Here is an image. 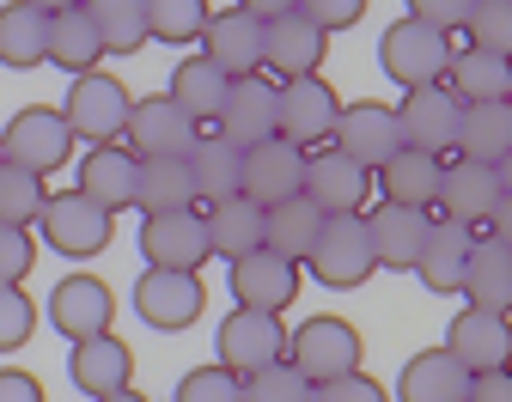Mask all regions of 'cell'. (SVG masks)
I'll use <instances>...</instances> for the list:
<instances>
[{"label":"cell","mask_w":512,"mask_h":402,"mask_svg":"<svg viewBox=\"0 0 512 402\" xmlns=\"http://www.w3.org/2000/svg\"><path fill=\"white\" fill-rule=\"evenodd\" d=\"M458 43L452 31H439L427 19H397L391 31L378 37V67H384V80L415 92V86H439L445 80V67H452Z\"/></svg>","instance_id":"cell-1"},{"label":"cell","mask_w":512,"mask_h":402,"mask_svg":"<svg viewBox=\"0 0 512 402\" xmlns=\"http://www.w3.org/2000/svg\"><path fill=\"white\" fill-rule=\"evenodd\" d=\"M128 110H135V98H128V86H122L116 74H104V67H92V74H74L68 98H61V116H68L74 141H86V147L122 141Z\"/></svg>","instance_id":"cell-2"},{"label":"cell","mask_w":512,"mask_h":402,"mask_svg":"<svg viewBox=\"0 0 512 402\" xmlns=\"http://www.w3.org/2000/svg\"><path fill=\"white\" fill-rule=\"evenodd\" d=\"M74 128H68V116L61 110H49V104H25L7 128H0V159L7 165H25V171H37V177H49V171H61L74 159Z\"/></svg>","instance_id":"cell-3"},{"label":"cell","mask_w":512,"mask_h":402,"mask_svg":"<svg viewBox=\"0 0 512 402\" xmlns=\"http://www.w3.org/2000/svg\"><path fill=\"white\" fill-rule=\"evenodd\" d=\"M360 329L348 317H305L293 335H287V360L311 378V384H330L342 372H360Z\"/></svg>","instance_id":"cell-4"},{"label":"cell","mask_w":512,"mask_h":402,"mask_svg":"<svg viewBox=\"0 0 512 402\" xmlns=\"http://www.w3.org/2000/svg\"><path fill=\"white\" fill-rule=\"evenodd\" d=\"M305 268H311L324 287H360L372 268H378L366 214H330L324 232H317V244H311V256H305Z\"/></svg>","instance_id":"cell-5"},{"label":"cell","mask_w":512,"mask_h":402,"mask_svg":"<svg viewBox=\"0 0 512 402\" xmlns=\"http://www.w3.org/2000/svg\"><path fill=\"white\" fill-rule=\"evenodd\" d=\"M37 226H43V244H49V250H61V256H98V250H110L116 214H110V208H98L92 195L68 189V195H49V201H43Z\"/></svg>","instance_id":"cell-6"},{"label":"cell","mask_w":512,"mask_h":402,"mask_svg":"<svg viewBox=\"0 0 512 402\" xmlns=\"http://www.w3.org/2000/svg\"><path fill=\"white\" fill-rule=\"evenodd\" d=\"M226 275H232V305H250V311H287L299 299V262L269 244L232 256Z\"/></svg>","instance_id":"cell-7"},{"label":"cell","mask_w":512,"mask_h":402,"mask_svg":"<svg viewBox=\"0 0 512 402\" xmlns=\"http://www.w3.org/2000/svg\"><path fill=\"white\" fill-rule=\"evenodd\" d=\"M500 195H506V183H500V171L494 165H482V159H445V171H439V195H433V208H439V220H458V226H488V214L500 208Z\"/></svg>","instance_id":"cell-8"},{"label":"cell","mask_w":512,"mask_h":402,"mask_svg":"<svg viewBox=\"0 0 512 402\" xmlns=\"http://www.w3.org/2000/svg\"><path fill=\"white\" fill-rule=\"evenodd\" d=\"M141 256L147 268H196L214 256L208 244V214L202 208H171V214H147L141 220Z\"/></svg>","instance_id":"cell-9"},{"label":"cell","mask_w":512,"mask_h":402,"mask_svg":"<svg viewBox=\"0 0 512 402\" xmlns=\"http://www.w3.org/2000/svg\"><path fill=\"white\" fill-rule=\"evenodd\" d=\"M330 147H342L354 165L378 171L403 147V122H397V104H378V98H360V104H342L336 128H330Z\"/></svg>","instance_id":"cell-10"},{"label":"cell","mask_w":512,"mask_h":402,"mask_svg":"<svg viewBox=\"0 0 512 402\" xmlns=\"http://www.w3.org/2000/svg\"><path fill=\"white\" fill-rule=\"evenodd\" d=\"M220 366L226 372H256V366H269L287 354V329H281V311H250V305H232L226 323H220Z\"/></svg>","instance_id":"cell-11"},{"label":"cell","mask_w":512,"mask_h":402,"mask_svg":"<svg viewBox=\"0 0 512 402\" xmlns=\"http://www.w3.org/2000/svg\"><path fill=\"white\" fill-rule=\"evenodd\" d=\"M208 305V287L189 268H147L135 281V317L147 329H189Z\"/></svg>","instance_id":"cell-12"},{"label":"cell","mask_w":512,"mask_h":402,"mask_svg":"<svg viewBox=\"0 0 512 402\" xmlns=\"http://www.w3.org/2000/svg\"><path fill=\"white\" fill-rule=\"evenodd\" d=\"M445 348L464 360V372H500L512 366V311H482V305H464L452 323H445Z\"/></svg>","instance_id":"cell-13"},{"label":"cell","mask_w":512,"mask_h":402,"mask_svg":"<svg viewBox=\"0 0 512 402\" xmlns=\"http://www.w3.org/2000/svg\"><path fill=\"white\" fill-rule=\"evenodd\" d=\"M305 195L317 201L324 214H366V195H372V171L354 165L342 147H311L305 153Z\"/></svg>","instance_id":"cell-14"},{"label":"cell","mask_w":512,"mask_h":402,"mask_svg":"<svg viewBox=\"0 0 512 402\" xmlns=\"http://www.w3.org/2000/svg\"><path fill=\"white\" fill-rule=\"evenodd\" d=\"M458 116H464V104L452 98V86H415V92H403V104H397V122H403V147H421V153H452L458 147Z\"/></svg>","instance_id":"cell-15"},{"label":"cell","mask_w":512,"mask_h":402,"mask_svg":"<svg viewBox=\"0 0 512 402\" xmlns=\"http://www.w3.org/2000/svg\"><path fill=\"white\" fill-rule=\"evenodd\" d=\"M342 116V98L324 74H305V80H281V134L293 147H324L330 141V128Z\"/></svg>","instance_id":"cell-16"},{"label":"cell","mask_w":512,"mask_h":402,"mask_svg":"<svg viewBox=\"0 0 512 402\" xmlns=\"http://www.w3.org/2000/svg\"><path fill=\"white\" fill-rule=\"evenodd\" d=\"M196 134H202V122H189L183 104L165 92V98H135L122 141H128V153H135V159H153V153H177L183 159L189 147H196Z\"/></svg>","instance_id":"cell-17"},{"label":"cell","mask_w":512,"mask_h":402,"mask_svg":"<svg viewBox=\"0 0 512 402\" xmlns=\"http://www.w3.org/2000/svg\"><path fill=\"white\" fill-rule=\"evenodd\" d=\"M427 226H433L427 208H409V201H378V208H366V232H372L378 268H391V275H415Z\"/></svg>","instance_id":"cell-18"},{"label":"cell","mask_w":512,"mask_h":402,"mask_svg":"<svg viewBox=\"0 0 512 402\" xmlns=\"http://www.w3.org/2000/svg\"><path fill=\"white\" fill-rule=\"evenodd\" d=\"M324 55H330V31H317L299 7L263 19V67H275L281 80L317 74V67H324Z\"/></svg>","instance_id":"cell-19"},{"label":"cell","mask_w":512,"mask_h":402,"mask_svg":"<svg viewBox=\"0 0 512 402\" xmlns=\"http://www.w3.org/2000/svg\"><path fill=\"white\" fill-rule=\"evenodd\" d=\"M220 134L232 147H256V141H269V134H281V86H269L263 74H244L232 80L226 104H220Z\"/></svg>","instance_id":"cell-20"},{"label":"cell","mask_w":512,"mask_h":402,"mask_svg":"<svg viewBox=\"0 0 512 402\" xmlns=\"http://www.w3.org/2000/svg\"><path fill=\"white\" fill-rule=\"evenodd\" d=\"M299 189H305V147H293L287 134L244 147V195L256 208H275V201H287Z\"/></svg>","instance_id":"cell-21"},{"label":"cell","mask_w":512,"mask_h":402,"mask_svg":"<svg viewBox=\"0 0 512 402\" xmlns=\"http://www.w3.org/2000/svg\"><path fill=\"white\" fill-rule=\"evenodd\" d=\"M116 317V293L98 275H68L49 293V323L68 335V342H86V335H104Z\"/></svg>","instance_id":"cell-22"},{"label":"cell","mask_w":512,"mask_h":402,"mask_svg":"<svg viewBox=\"0 0 512 402\" xmlns=\"http://www.w3.org/2000/svg\"><path fill=\"white\" fill-rule=\"evenodd\" d=\"M202 55H208L214 67H226L232 80H244V74H263V19H256V13H244V7L208 13Z\"/></svg>","instance_id":"cell-23"},{"label":"cell","mask_w":512,"mask_h":402,"mask_svg":"<svg viewBox=\"0 0 512 402\" xmlns=\"http://www.w3.org/2000/svg\"><path fill=\"white\" fill-rule=\"evenodd\" d=\"M397 402H470V372L452 348H421L397 372Z\"/></svg>","instance_id":"cell-24"},{"label":"cell","mask_w":512,"mask_h":402,"mask_svg":"<svg viewBox=\"0 0 512 402\" xmlns=\"http://www.w3.org/2000/svg\"><path fill=\"white\" fill-rule=\"evenodd\" d=\"M135 153H128L122 141H104V147H86V159H80V177H74V189L80 195H92L98 208H110V214H122V208H135Z\"/></svg>","instance_id":"cell-25"},{"label":"cell","mask_w":512,"mask_h":402,"mask_svg":"<svg viewBox=\"0 0 512 402\" xmlns=\"http://www.w3.org/2000/svg\"><path fill=\"white\" fill-rule=\"evenodd\" d=\"M68 378L98 402V396H110V390H122L128 378H135V354H128V342H116L110 329L86 335V342L68 348Z\"/></svg>","instance_id":"cell-26"},{"label":"cell","mask_w":512,"mask_h":402,"mask_svg":"<svg viewBox=\"0 0 512 402\" xmlns=\"http://www.w3.org/2000/svg\"><path fill=\"white\" fill-rule=\"evenodd\" d=\"M470 244H476L470 226H458V220H433V226H427V244H421V262H415L421 287H427V293H458V287H464Z\"/></svg>","instance_id":"cell-27"},{"label":"cell","mask_w":512,"mask_h":402,"mask_svg":"<svg viewBox=\"0 0 512 402\" xmlns=\"http://www.w3.org/2000/svg\"><path fill=\"white\" fill-rule=\"evenodd\" d=\"M135 208L141 214H171V208H196V177H189V153H153L135 165Z\"/></svg>","instance_id":"cell-28"},{"label":"cell","mask_w":512,"mask_h":402,"mask_svg":"<svg viewBox=\"0 0 512 402\" xmlns=\"http://www.w3.org/2000/svg\"><path fill=\"white\" fill-rule=\"evenodd\" d=\"M49 61L61 67V74H92V67L104 61V37H98V25L86 13V0L49 13Z\"/></svg>","instance_id":"cell-29"},{"label":"cell","mask_w":512,"mask_h":402,"mask_svg":"<svg viewBox=\"0 0 512 402\" xmlns=\"http://www.w3.org/2000/svg\"><path fill=\"white\" fill-rule=\"evenodd\" d=\"M439 171H445V159H439V153L397 147V153L384 159L372 177H378L384 201H409V208H433V195H439Z\"/></svg>","instance_id":"cell-30"},{"label":"cell","mask_w":512,"mask_h":402,"mask_svg":"<svg viewBox=\"0 0 512 402\" xmlns=\"http://www.w3.org/2000/svg\"><path fill=\"white\" fill-rule=\"evenodd\" d=\"M324 220H330V214L299 189V195L275 201V208H263V244L281 250V256H293V262H305L311 244H317V232H324Z\"/></svg>","instance_id":"cell-31"},{"label":"cell","mask_w":512,"mask_h":402,"mask_svg":"<svg viewBox=\"0 0 512 402\" xmlns=\"http://www.w3.org/2000/svg\"><path fill=\"white\" fill-rule=\"evenodd\" d=\"M189 177H196V201L244 195V147H232L226 134H196V147H189Z\"/></svg>","instance_id":"cell-32"},{"label":"cell","mask_w":512,"mask_h":402,"mask_svg":"<svg viewBox=\"0 0 512 402\" xmlns=\"http://www.w3.org/2000/svg\"><path fill=\"white\" fill-rule=\"evenodd\" d=\"M512 147V98H476L464 104L458 116V147L464 159H482V165H500V153Z\"/></svg>","instance_id":"cell-33"},{"label":"cell","mask_w":512,"mask_h":402,"mask_svg":"<svg viewBox=\"0 0 512 402\" xmlns=\"http://www.w3.org/2000/svg\"><path fill=\"white\" fill-rule=\"evenodd\" d=\"M470 305L482 311H512V250L500 238H476L470 244V262H464V287H458Z\"/></svg>","instance_id":"cell-34"},{"label":"cell","mask_w":512,"mask_h":402,"mask_svg":"<svg viewBox=\"0 0 512 402\" xmlns=\"http://www.w3.org/2000/svg\"><path fill=\"white\" fill-rule=\"evenodd\" d=\"M445 86H452L458 104H476V98H512V55H494V49H458L452 67H445Z\"/></svg>","instance_id":"cell-35"},{"label":"cell","mask_w":512,"mask_h":402,"mask_svg":"<svg viewBox=\"0 0 512 402\" xmlns=\"http://www.w3.org/2000/svg\"><path fill=\"white\" fill-rule=\"evenodd\" d=\"M49 61V13L31 0H7L0 7V67H37Z\"/></svg>","instance_id":"cell-36"},{"label":"cell","mask_w":512,"mask_h":402,"mask_svg":"<svg viewBox=\"0 0 512 402\" xmlns=\"http://www.w3.org/2000/svg\"><path fill=\"white\" fill-rule=\"evenodd\" d=\"M226 92H232V74H226V67H214L208 55H183V61H177V74H171V98L183 104V116H189V122H214V116H220V104H226Z\"/></svg>","instance_id":"cell-37"},{"label":"cell","mask_w":512,"mask_h":402,"mask_svg":"<svg viewBox=\"0 0 512 402\" xmlns=\"http://www.w3.org/2000/svg\"><path fill=\"white\" fill-rule=\"evenodd\" d=\"M208 244H214V256H244V250H256L263 244V208H256L250 195H226V201H208Z\"/></svg>","instance_id":"cell-38"},{"label":"cell","mask_w":512,"mask_h":402,"mask_svg":"<svg viewBox=\"0 0 512 402\" xmlns=\"http://www.w3.org/2000/svg\"><path fill=\"white\" fill-rule=\"evenodd\" d=\"M86 13L104 37V55H135L147 43V0H86Z\"/></svg>","instance_id":"cell-39"},{"label":"cell","mask_w":512,"mask_h":402,"mask_svg":"<svg viewBox=\"0 0 512 402\" xmlns=\"http://www.w3.org/2000/svg\"><path fill=\"white\" fill-rule=\"evenodd\" d=\"M208 0H147V37L183 49V43H202L208 31Z\"/></svg>","instance_id":"cell-40"},{"label":"cell","mask_w":512,"mask_h":402,"mask_svg":"<svg viewBox=\"0 0 512 402\" xmlns=\"http://www.w3.org/2000/svg\"><path fill=\"white\" fill-rule=\"evenodd\" d=\"M238 384H244V402H311V396H317V384H311L287 354L269 360V366H256V372H244Z\"/></svg>","instance_id":"cell-41"},{"label":"cell","mask_w":512,"mask_h":402,"mask_svg":"<svg viewBox=\"0 0 512 402\" xmlns=\"http://www.w3.org/2000/svg\"><path fill=\"white\" fill-rule=\"evenodd\" d=\"M43 201H49V189H43V177H37V171L0 159V220H7V226H37Z\"/></svg>","instance_id":"cell-42"},{"label":"cell","mask_w":512,"mask_h":402,"mask_svg":"<svg viewBox=\"0 0 512 402\" xmlns=\"http://www.w3.org/2000/svg\"><path fill=\"white\" fill-rule=\"evenodd\" d=\"M464 37H470V49L512 55V0H476L464 19Z\"/></svg>","instance_id":"cell-43"},{"label":"cell","mask_w":512,"mask_h":402,"mask_svg":"<svg viewBox=\"0 0 512 402\" xmlns=\"http://www.w3.org/2000/svg\"><path fill=\"white\" fill-rule=\"evenodd\" d=\"M171 402H244V384H238V372H226V366L214 360V366L183 372Z\"/></svg>","instance_id":"cell-44"},{"label":"cell","mask_w":512,"mask_h":402,"mask_svg":"<svg viewBox=\"0 0 512 402\" xmlns=\"http://www.w3.org/2000/svg\"><path fill=\"white\" fill-rule=\"evenodd\" d=\"M31 329H37V305L25 287H0V354H13L31 342Z\"/></svg>","instance_id":"cell-45"},{"label":"cell","mask_w":512,"mask_h":402,"mask_svg":"<svg viewBox=\"0 0 512 402\" xmlns=\"http://www.w3.org/2000/svg\"><path fill=\"white\" fill-rule=\"evenodd\" d=\"M31 262H37L31 226H7V220H0V287H25Z\"/></svg>","instance_id":"cell-46"},{"label":"cell","mask_w":512,"mask_h":402,"mask_svg":"<svg viewBox=\"0 0 512 402\" xmlns=\"http://www.w3.org/2000/svg\"><path fill=\"white\" fill-rule=\"evenodd\" d=\"M311 402H391V390H384L378 378H366V372H342L330 384H317Z\"/></svg>","instance_id":"cell-47"},{"label":"cell","mask_w":512,"mask_h":402,"mask_svg":"<svg viewBox=\"0 0 512 402\" xmlns=\"http://www.w3.org/2000/svg\"><path fill=\"white\" fill-rule=\"evenodd\" d=\"M299 13L317 25V31H348V25H360L366 19V0H299Z\"/></svg>","instance_id":"cell-48"},{"label":"cell","mask_w":512,"mask_h":402,"mask_svg":"<svg viewBox=\"0 0 512 402\" xmlns=\"http://www.w3.org/2000/svg\"><path fill=\"white\" fill-rule=\"evenodd\" d=\"M470 7H476V0H409V19H427L439 31H464Z\"/></svg>","instance_id":"cell-49"},{"label":"cell","mask_w":512,"mask_h":402,"mask_svg":"<svg viewBox=\"0 0 512 402\" xmlns=\"http://www.w3.org/2000/svg\"><path fill=\"white\" fill-rule=\"evenodd\" d=\"M0 402H43V378L19 372V366H0Z\"/></svg>","instance_id":"cell-50"},{"label":"cell","mask_w":512,"mask_h":402,"mask_svg":"<svg viewBox=\"0 0 512 402\" xmlns=\"http://www.w3.org/2000/svg\"><path fill=\"white\" fill-rule=\"evenodd\" d=\"M470 402H512V366L476 372V378H470Z\"/></svg>","instance_id":"cell-51"},{"label":"cell","mask_w":512,"mask_h":402,"mask_svg":"<svg viewBox=\"0 0 512 402\" xmlns=\"http://www.w3.org/2000/svg\"><path fill=\"white\" fill-rule=\"evenodd\" d=\"M488 238H500V244L512 250V195H500V208L488 214Z\"/></svg>","instance_id":"cell-52"},{"label":"cell","mask_w":512,"mask_h":402,"mask_svg":"<svg viewBox=\"0 0 512 402\" xmlns=\"http://www.w3.org/2000/svg\"><path fill=\"white\" fill-rule=\"evenodd\" d=\"M244 13H256V19H275V13H293L299 0H238Z\"/></svg>","instance_id":"cell-53"},{"label":"cell","mask_w":512,"mask_h":402,"mask_svg":"<svg viewBox=\"0 0 512 402\" xmlns=\"http://www.w3.org/2000/svg\"><path fill=\"white\" fill-rule=\"evenodd\" d=\"M98 402H147V396H141V390H128V384H122V390H110V396H98Z\"/></svg>","instance_id":"cell-54"},{"label":"cell","mask_w":512,"mask_h":402,"mask_svg":"<svg viewBox=\"0 0 512 402\" xmlns=\"http://www.w3.org/2000/svg\"><path fill=\"white\" fill-rule=\"evenodd\" d=\"M494 171H500V183H506V195H512V147L500 153V165H494Z\"/></svg>","instance_id":"cell-55"},{"label":"cell","mask_w":512,"mask_h":402,"mask_svg":"<svg viewBox=\"0 0 512 402\" xmlns=\"http://www.w3.org/2000/svg\"><path fill=\"white\" fill-rule=\"evenodd\" d=\"M31 7H43V13H61V7H74V0H31Z\"/></svg>","instance_id":"cell-56"}]
</instances>
